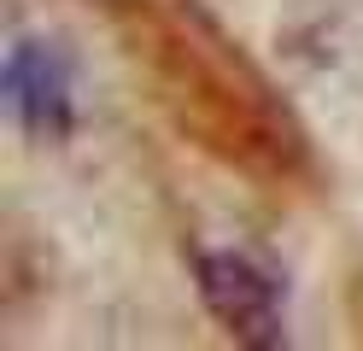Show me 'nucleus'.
Masks as SVG:
<instances>
[{
	"label": "nucleus",
	"instance_id": "nucleus-1",
	"mask_svg": "<svg viewBox=\"0 0 363 351\" xmlns=\"http://www.w3.org/2000/svg\"><path fill=\"white\" fill-rule=\"evenodd\" d=\"M199 293L211 316L246 345H281V281L246 252H206L199 257Z\"/></svg>",
	"mask_w": 363,
	"mask_h": 351
},
{
	"label": "nucleus",
	"instance_id": "nucleus-2",
	"mask_svg": "<svg viewBox=\"0 0 363 351\" xmlns=\"http://www.w3.org/2000/svg\"><path fill=\"white\" fill-rule=\"evenodd\" d=\"M6 100L35 135H59L71 123V77L59 53H48L41 41H18L6 59Z\"/></svg>",
	"mask_w": 363,
	"mask_h": 351
}]
</instances>
